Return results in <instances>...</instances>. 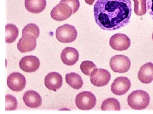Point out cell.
Segmentation results:
<instances>
[{"label": "cell", "mask_w": 153, "mask_h": 114, "mask_svg": "<svg viewBox=\"0 0 153 114\" xmlns=\"http://www.w3.org/2000/svg\"><path fill=\"white\" fill-rule=\"evenodd\" d=\"M147 5L148 12L153 20V0H147Z\"/></svg>", "instance_id": "cell-26"}, {"label": "cell", "mask_w": 153, "mask_h": 114, "mask_svg": "<svg viewBox=\"0 0 153 114\" xmlns=\"http://www.w3.org/2000/svg\"><path fill=\"white\" fill-rule=\"evenodd\" d=\"M101 108L102 110H120L121 107L118 100L113 98H108L102 102Z\"/></svg>", "instance_id": "cell-20"}, {"label": "cell", "mask_w": 153, "mask_h": 114, "mask_svg": "<svg viewBox=\"0 0 153 114\" xmlns=\"http://www.w3.org/2000/svg\"><path fill=\"white\" fill-rule=\"evenodd\" d=\"M36 39L34 35L30 33L22 34L17 44L18 50L22 53L33 51L36 46Z\"/></svg>", "instance_id": "cell-9"}, {"label": "cell", "mask_w": 153, "mask_h": 114, "mask_svg": "<svg viewBox=\"0 0 153 114\" xmlns=\"http://www.w3.org/2000/svg\"><path fill=\"white\" fill-rule=\"evenodd\" d=\"M131 82L125 77H119L116 78L111 87V91L115 95H122L126 94L131 87Z\"/></svg>", "instance_id": "cell-11"}, {"label": "cell", "mask_w": 153, "mask_h": 114, "mask_svg": "<svg viewBox=\"0 0 153 114\" xmlns=\"http://www.w3.org/2000/svg\"><path fill=\"white\" fill-rule=\"evenodd\" d=\"M40 65L39 58L36 56L30 55L26 56L20 60L19 66L24 71L30 73L37 71Z\"/></svg>", "instance_id": "cell-12"}, {"label": "cell", "mask_w": 153, "mask_h": 114, "mask_svg": "<svg viewBox=\"0 0 153 114\" xmlns=\"http://www.w3.org/2000/svg\"><path fill=\"white\" fill-rule=\"evenodd\" d=\"M7 84L9 88L12 90L19 92L25 88L26 80L23 75L18 72H13L8 77Z\"/></svg>", "instance_id": "cell-10"}, {"label": "cell", "mask_w": 153, "mask_h": 114, "mask_svg": "<svg viewBox=\"0 0 153 114\" xmlns=\"http://www.w3.org/2000/svg\"><path fill=\"white\" fill-rule=\"evenodd\" d=\"M44 83L48 89L56 91L62 85V77L60 74L56 72L49 73L45 78Z\"/></svg>", "instance_id": "cell-13"}, {"label": "cell", "mask_w": 153, "mask_h": 114, "mask_svg": "<svg viewBox=\"0 0 153 114\" xmlns=\"http://www.w3.org/2000/svg\"><path fill=\"white\" fill-rule=\"evenodd\" d=\"M152 40H153V33L152 34Z\"/></svg>", "instance_id": "cell-28"}, {"label": "cell", "mask_w": 153, "mask_h": 114, "mask_svg": "<svg viewBox=\"0 0 153 114\" xmlns=\"http://www.w3.org/2000/svg\"><path fill=\"white\" fill-rule=\"evenodd\" d=\"M25 6L29 12L38 14L42 12L46 6V0H25Z\"/></svg>", "instance_id": "cell-17"}, {"label": "cell", "mask_w": 153, "mask_h": 114, "mask_svg": "<svg viewBox=\"0 0 153 114\" xmlns=\"http://www.w3.org/2000/svg\"><path fill=\"white\" fill-rule=\"evenodd\" d=\"M96 67L93 62L88 60L83 61L80 65V69L82 72L84 74L89 76L92 72Z\"/></svg>", "instance_id": "cell-22"}, {"label": "cell", "mask_w": 153, "mask_h": 114, "mask_svg": "<svg viewBox=\"0 0 153 114\" xmlns=\"http://www.w3.org/2000/svg\"><path fill=\"white\" fill-rule=\"evenodd\" d=\"M138 78L143 83L149 84L153 80V64L148 62L140 68L138 73Z\"/></svg>", "instance_id": "cell-16"}, {"label": "cell", "mask_w": 153, "mask_h": 114, "mask_svg": "<svg viewBox=\"0 0 153 114\" xmlns=\"http://www.w3.org/2000/svg\"><path fill=\"white\" fill-rule=\"evenodd\" d=\"M17 101L16 98L10 94L5 96V110H14L17 107Z\"/></svg>", "instance_id": "cell-23"}, {"label": "cell", "mask_w": 153, "mask_h": 114, "mask_svg": "<svg viewBox=\"0 0 153 114\" xmlns=\"http://www.w3.org/2000/svg\"><path fill=\"white\" fill-rule=\"evenodd\" d=\"M79 53L75 48L68 47L65 48L61 54V58L62 62L65 65L72 66L78 61Z\"/></svg>", "instance_id": "cell-14"}, {"label": "cell", "mask_w": 153, "mask_h": 114, "mask_svg": "<svg viewBox=\"0 0 153 114\" xmlns=\"http://www.w3.org/2000/svg\"><path fill=\"white\" fill-rule=\"evenodd\" d=\"M91 83L97 87L106 85L111 79L110 73L108 70L102 68H96L92 72L90 75Z\"/></svg>", "instance_id": "cell-6"}, {"label": "cell", "mask_w": 153, "mask_h": 114, "mask_svg": "<svg viewBox=\"0 0 153 114\" xmlns=\"http://www.w3.org/2000/svg\"><path fill=\"white\" fill-rule=\"evenodd\" d=\"M85 1L87 4L91 5L93 4L95 0H85Z\"/></svg>", "instance_id": "cell-27"}, {"label": "cell", "mask_w": 153, "mask_h": 114, "mask_svg": "<svg viewBox=\"0 0 153 114\" xmlns=\"http://www.w3.org/2000/svg\"><path fill=\"white\" fill-rule=\"evenodd\" d=\"M150 96L146 91L137 90L131 92L127 98V102L132 108L136 110H143L149 105Z\"/></svg>", "instance_id": "cell-2"}, {"label": "cell", "mask_w": 153, "mask_h": 114, "mask_svg": "<svg viewBox=\"0 0 153 114\" xmlns=\"http://www.w3.org/2000/svg\"><path fill=\"white\" fill-rule=\"evenodd\" d=\"M29 33L34 35L37 39L40 34V29L38 26L34 23H29L25 26L22 30V34Z\"/></svg>", "instance_id": "cell-24"}, {"label": "cell", "mask_w": 153, "mask_h": 114, "mask_svg": "<svg viewBox=\"0 0 153 114\" xmlns=\"http://www.w3.org/2000/svg\"><path fill=\"white\" fill-rule=\"evenodd\" d=\"M134 3V11L138 16H141L146 12V0H133Z\"/></svg>", "instance_id": "cell-21"}, {"label": "cell", "mask_w": 153, "mask_h": 114, "mask_svg": "<svg viewBox=\"0 0 153 114\" xmlns=\"http://www.w3.org/2000/svg\"><path fill=\"white\" fill-rule=\"evenodd\" d=\"M19 34L18 28L14 25L8 23L5 26V42L8 44L14 42Z\"/></svg>", "instance_id": "cell-19"}, {"label": "cell", "mask_w": 153, "mask_h": 114, "mask_svg": "<svg viewBox=\"0 0 153 114\" xmlns=\"http://www.w3.org/2000/svg\"><path fill=\"white\" fill-rule=\"evenodd\" d=\"M131 61L127 56L123 55H114L110 60V65L114 72L124 73L127 72L131 66Z\"/></svg>", "instance_id": "cell-5"}, {"label": "cell", "mask_w": 153, "mask_h": 114, "mask_svg": "<svg viewBox=\"0 0 153 114\" xmlns=\"http://www.w3.org/2000/svg\"><path fill=\"white\" fill-rule=\"evenodd\" d=\"M77 34L75 27L67 24L59 27L56 31L57 39L63 43H70L73 42L76 39Z\"/></svg>", "instance_id": "cell-3"}, {"label": "cell", "mask_w": 153, "mask_h": 114, "mask_svg": "<svg viewBox=\"0 0 153 114\" xmlns=\"http://www.w3.org/2000/svg\"><path fill=\"white\" fill-rule=\"evenodd\" d=\"M23 100L25 104L32 108H37L42 103L41 96L37 92L33 90L26 92L23 95Z\"/></svg>", "instance_id": "cell-15"}, {"label": "cell", "mask_w": 153, "mask_h": 114, "mask_svg": "<svg viewBox=\"0 0 153 114\" xmlns=\"http://www.w3.org/2000/svg\"><path fill=\"white\" fill-rule=\"evenodd\" d=\"M75 103L77 107L82 110L92 109L95 106L96 99L91 92L84 91L79 93L76 96Z\"/></svg>", "instance_id": "cell-4"}, {"label": "cell", "mask_w": 153, "mask_h": 114, "mask_svg": "<svg viewBox=\"0 0 153 114\" xmlns=\"http://www.w3.org/2000/svg\"><path fill=\"white\" fill-rule=\"evenodd\" d=\"M65 80L67 83L74 89H79L83 85V81L81 77L75 72L66 74Z\"/></svg>", "instance_id": "cell-18"}, {"label": "cell", "mask_w": 153, "mask_h": 114, "mask_svg": "<svg viewBox=\"0 0 153 114\" xmlns=\"http://www.w3.org/2000/svg\"><path fill=\"white\" fill-rule=\"evenodd\" d=\"M60 2H64L68 4L72 10L73 14L77 12L80 6L79 0H61Z\"/></svg>", "instance_id": "cell-25"}, {"label": "cell", "mask_w": 153, "mask_h": 114, "mask_svg": "<svg viewBox=\"0 0 153 114\" xmlns=\"http://www.w3.org/2000/svg\"><path fill=\"white\" fill-rule=\"evenodd\" d=\"M50 14L51 17L54 20L61 21L70 17L73 14V11L68 4L60 2L53 7Z\"/></svg>", "instance_id": "cell-7"}, {"label": "cell", "mask_w": 153, "mask_h": 114, "mask_svg": "<svg viewBox=\"0 0 153 114\" xmlns=\"http://www.w3.org/2000/svg\"><path fill=\"white\" fill-rule=\"evenodd\" d=\"M131 6L130 0H97L93 8L95 22L104 30L123 27L130 21Z\"/></svg>", "instance_id": "cell-1"}, {"label": "cell", "mask_w": 153, "mask_h": 114, "mask_svg": "<svg viewBox=\"0 0 153 114\" xmlns=\"http://www.w3.org/2000/svg\"><path fill=\"white\" fill-rule=\"evenodd\" d=\"M109 45L114 50L122 51L128 49L131 45L129 37L122 33H117L110 38Z\"/></svg>", "instance_id": "cell-8"}]
</instances>
